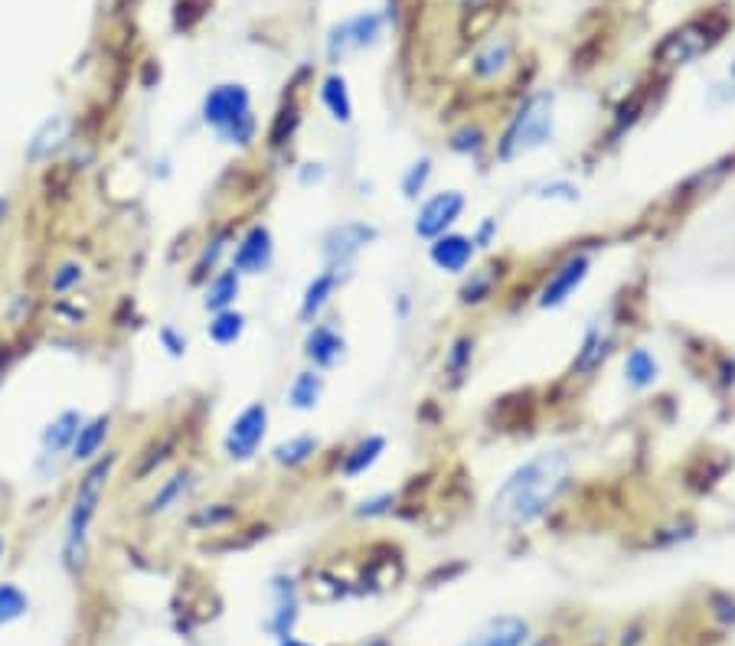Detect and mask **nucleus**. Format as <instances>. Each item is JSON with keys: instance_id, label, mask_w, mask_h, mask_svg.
<instances>
[{"instance_id": "obj_1", "label": "nucleus", "mask_w": 735, "mask_h": 646, "mask_svg": "<svg viewBox=\"0 0 735 646\" xmlns=\"http://www.w3.org/2000/svg\"><path fill=\"white\" fill-rule=\"evenodd\" d=\"M575 483V461L565 448H540L527 461L504 473L487 500V519L507 533H527L543 523L569 496Z\"/></svg>"}, {"instance_id": "obj_2", "label": "nucleus", "mask_w": 735, "mask_h": 646, "mask_svg": "<svg viewBox=\"0 0 735 646\" xmlns=\"http://www.w3.org/2000/svg\"><path fill=\"white\" fill-rule=\"evenodd\" d=\"M121 463V455L115 448H108L98 461L86 463L73 500H69V513H66V529H63V565L69 574H83L89 568V543H93V526L105 493L111 486V477Z\"/></svg>"}, {"instance_id": "obj_3", "label": "nucleus", "mask_w": 735, "mask_h": 646, "mask_svg": "<svg viewBox=\"0 0 735 646\" xmlns=\"http://www.w3.org/2000/svg\"><path fill=\"white\" fill-rule=\"evenodd\" d=\"M555 124H559L555 92H550V89L530 92L527 98H520V105L510 111L504 131L497 134V141L490 147V157L500 167H510V164L550 147L555 141Z\"/></svg>"}, {"instance_id": "obj_4", "label": "nucleus", "mask_w": 735, "mask_h": 646, "mask_svg": "<svg viewBox=\"0 0 735 646\" xmlns=\"http://www.w3.org/2000/svg\"><path fill=\"white\" fill-rule=\"evenodd\" d=\"M199 121L223 147L252 151L259 144V114L242 83H219L199 101Z\"/></svg>"}, {"instance_id": "obj_5", "label": "nucleus", "mask_w": 735, "mask_h": 646, "mask_svg": "<svg viewBox=\"0 0 735 646\" xmlns=\"http://www.w3.org/2000/svg\"><path fill=\"white\" fill-rule=\"evenodd\" d=\"M726 13H703V17H693L687 20L683 26L670 30L657 50H653V59L660 66H690L696 63L700 56H706L723 36H726Z\"/></svg>"}, {"instance_id": "obj_6", "label": "nucleus", "mask_w": 735, "mask_h": 646, "mask_svg": "<svg viewBox=\"0 0 735 646\" xmlns=\"http://www.w3.org/2000/svg\"><path fill=\"white\" fill-rule=\"evenodd\" d=\"M269 428H272V408L269 402H249L239 415H233V421L223 431L219 451L226 463L233 467H249L259 461L266 441H269Z\"/></svg>"}, {"instance_id": "obj_7", "label": "nucleus", "mask_w": 735, "mask_h": 646, "mask_svg": "<svg viewBox=\"0 0 735 646\" xmlns=\"http://www.w3.org/2000/svg\"><path fill=\"white\" fill-rule=\"evenodd\" d=\"M379 236H382L379 226H372L367 219H347V222L331 226V229L321 236V249H317L321 269L354 277L360 255L379 242Z\"/></svg>"}, {"instance_id": "obj_8", "label": "nucleus", "mask_w": 735, "mask_h": 646, "mask_svg": "<svg viewBox=\"0 0 735 646\" xmlns=\"http://www.w3.org/2000/svg\"><path fill=\"white\" fill-rule=\"evenodd\" d=\"M467 212V193L464 189H435V193H425L419 202H415V216H412V236L419 242H432L452 229H458V222Z\"/></svg>"}, {"instance_id": "obj_9", "label": "nucleus", "mask_w": 735, "mask_h": 646, "mask_svg": "<svg viewBox=\"0 0 735 646\" xmlns=\"http://www.w3.org/2000/svg\"><path fill=\"white\" fill-rule=\"evenodd\" d=\"M592 269H595V259H592L588 249L569 252L550 275L543 277V284L537 291V307L540 310H562L585 287V281L592 277Z\"/></svg>"}, {"instance_id": "obj_10", "label": "nucleus", "mask_w": 735, "mask_h": 646, "mask_svg": "<svg viewBox=\"0 0 735 646\" xmlns=\"http://www.w3.org/2000/svg\"><path fill=\"white\" fill-rule=\"evenodd\" d=\"M275 232H272L269 222L256 219V222H249V226L236 236L233 252H229V269L239 272L242 277H262L275 269Z\"/></svg>"}, {"instance_id": "obj_11", "label": "nucleus", "mask_w": 735, "mask_h": 646, "mask_svg": "<svg viewBox=\"0 0 735 646\" xmlns=\"http://www.w3.org/2000/svg\"><path fill=\"white\" fill-rule=\"evenodd\" d=\"M350 353V340L347 333L331 324V320H317L311 327H304V337H301V357L311 370L331 372L337 370Z\"/></svg>"}, {"instance_id": "obj_12", "label": "nucleus", "mask_w": 735, "mask_h": 646, "mask_svg": "<svg viewBox=\"0 0 735 646\" xmlns=\"http://www.w3.org/2000/svg\"><path fill=\"white\" fill-rule=\"evenodd\" d=\"M382 26H386V17L382 13H357L337 26H331L327 33V59L337 66L344 63L350 53H360L379 43L382 36Z\"/></svg>"}, {"instance_id": "obj_13", "label": "nucleus", "mask_w": 735, "mask_h": 646, "mask_svg": "<svg viewBox=\"0 0 735 646\" xmlns=\"http://www.w3.org/2000/svg\"><path fill=\"white\" fill-rule=\"evenodd\" d=\"M477 252H480V249L474 245L471 232H461V229H452V232L425 242V259H429V265H432L439 275L448 277L467 275V272L474 269V262H477Z\"/></svg>"}, {"instance_id": "obj_14", "label": "nucleus", "mask_w": 735, "mask_h": 646, "mask_svg": "<svg viewBox=\"0 0 735 646\" xmlns=\"http://www.w3.org/2000/svg\"><path fill=\"white\" fill-rule=\"evenodd\" d=\"M269 594H272V611L269 617L262 621L266 634H272L275 640L284 637H294V627H298V617H301V588H298V578L281 571L269 581Z\"/></svg>"}, {"instance_id": "obj_15", "label": "nucleus", "mask_w": 735, "mask_h": 646, "mask_svg": "<svg viewBox=\"0 0 735 646\" xmlns=\"http://www.w3.org/2000/svg\"><path fill=\"white\" fill-rule=\"evenodd\" d=\"M196 483H199V473H196V467H177L171 477H164L161 480V486L144 500V510H141V516L144 519H164V516H171L174 510H181L186 500H190V493L196 490Z\"/></svg>"}, {"instance_id": "obj_16", "label": "nucleus", "mask_w": 735, "mask_h": 646, "mask_svg": "<svg viewBox=\"0 0 735 646\" xmlns=\"http://www.w3.org/2000/svg\"><path fill=\"white\" fill-rule=\"evenodd\" d=\"M615 340L608 333V317L605 314H595L585 330H582V340L575 347V357H572V366L569 372L579 375V379H588L592 372H598V366H605L608 353H612Z\"/></svg>"}, {"instance_id": "obj_17", "label": "nucleus", "mask_w": 735, "mask_h": 646, "mask_svg": "<svg viewBox=\"0 0 735 646\" xmlns=\"http://www.w3.org/2000/svg\"><path fill=\"white\" fill-rule=\"evenodd\" d=\"M347 281H350L347 275H337V272L321 269L317 275L304 284V291H301V300H298V320H301L304 327L317 324V320L324 317V310L334 304V297L341 294V287H344Z\"/></svg>"}, {"instance_id": "obj_18", "label": "nucleus", "mask_w": 735, "mask_h": 646, "mask_svg": "<svg viewBox=\"0 0 735 646\" xmlns=\"http://www.w3.org/2000/svg\"><path fill=\"white\" fill-rule=\"evenodd\" d=\"M69 144V118L66 114H50L26 141L23 157L33 167H46L60 157V151Z\"/></svg>"}, {"instance_id": "obj_19", "label": "nucleus", "mask_w": 735, "mask_h": 646, "mask_svg": "<svg viewBox=\"0 0 735 646\" xmlns=\"http://www.w3.org/2000/svg\"><path fill=\"white\" fill-rule=\"evenodd\" d=\"M111 431H115V415L111 412H98V415H86L73 448H69V461L86 467V463L98 461L105 451H108V441H111Z\"/></svg>"}, {"instance_id": "obj_20", "label": "nucleus", "mask_w": 735, "mask_h": 646, "mask_svg": "<svg viewBox=\"0 0 735 646\" xmlns=\"http://www.w3.org/2000/svg\"><path fill=\"white\" fill-rule=\"evenodd\" d=\"M533 640V627L527 617L520 614H500L490 617L474 637H467L461 646H530Z\"/></svg>"}, {"instance_id": "obj_21", "label": "nucleus", "mask_w": 735, "mask_h": 646, "mask_svg": "<svg viewBox=\"0 0 735 646\" xmlns=\"http://www.w3.org/2000/svg\"><path fill=\"white\" fill-rule=\"evenodd\" d=\"M83 421H86V415H83L79 408H63L56 418H50V421L40 428V455L50 458V461H56V458H63V455L69 458V448H73V441H76Z\"/></svg>"}, {"instance_id": "obj_22", "label": "nucleus", "mask_w": 735, "mask_h": 646, "mask_svg": "<svg viewBox=\"0 0 735 646\" xmlns=\"http://www.w3.org/2000/svg\"><path fill=\"white\" fill-rule=\"evenodd\" d=\"M321 451H324V441L314 431H298V435H288V438L278 441L275 448L269 451V461L284 473H298V470L317 461Z\"/></svg>"}, {"instance_id": "obj_23", "label": "nucleus", "mask_w": 735, "mask_h": 646, "mask_svg": "<svg viewBox=\"0 0 735 646\" xmlns=\"http://www.w3.org/2000/svg\"><path fill=\"white\" fill-rule=\"evenodd\" d=\"M324 392H327V375L304 366V370H298L291 375V382L284 388V405L291 412H298V415H311V412L321 408Z\"/></svg>"}, {"instance_id": "obj_24", "label": "nucleus", "mask_w": 735, "mask_h": 646, "mask_svg": "<svg viewBox=\"0 0 735 646\" xmlns=\"http://www.w3.org/2000/svg\"><path fill=\"white\" fill-rule=\"evenodd\" d=\"M386 448H389V441H386L382 435H364V438H357V441L341 455L337 477H344V480H360V477H367L369 470L386 458Z\"/></svg>"}, {"instance_id": "obj_25", "label": "nucleus", "mask_w": 735, "mask_h": 646, "mask_svg": "<svg viewBox=\"0 0 735 646\" xmlns=\"http://www.w3.org/2000/svg\"><path fill=\"white\" fill-rule=\"evenodd\" d=\"M233 242H236V232L229 226L216 229L196 252V262L190 269V284H203L209 275H216L219 269L229 265V252H233Z\"/></svg>"}, {"instance_id": "obj_26", "label": "nucleus", "mask_w": 735, "mask_h": 646, "mask_svg": "<svg viewBox=\"0 0 735 646\" xmlns=\"http://www.w3.org/2000/svg\"><path fill=\"white\" fill-rule=\"evenodd\" d=\"M242 281L246 277L239 272H233L229 265L219 269L216 275H209L199 284V304L206 314H216V310H229V307H239V297H242Z\"/></svg>"}, {"instance_id": "obj_27", "label": "nucleus", "mask_w": 735, "mask_h": 646, "mask_svg": "<svg viewBox=\"0 0 735 646\" xmlns=\"http://www.w3.org/2000/svg\"><path fill=\"white\" fill-rule=\"evenodd\" d=\"M317 98H321V108L327 111V118H331L334 124H341V128L354 124L357 108H354L350 83H347V76H344V73H327V76L321 79Z\"/></svg>"}, {"instance_id": "obj_28", "label": "nucleus", "mask_w": 735, "mask_h": 646, "mask_svg": "<svg viewBox=\"0 0 735 646\" xmlns=\"http://www.w3.org/2000/svg\"><path fill=\"white\" fill-rule=\"evenodd\" d=\"M510 63H514V43H510L507 36H494V40H487V43L474 53V59H471V76H474L477 83H494V79H500V76L510 69Z\"/></svg>"}, {"instance_id": "obj_29", "label": "nucleus", "mask_w": 735, "mask_h": 646, "mask_svg": "<svg viewBox=\"0 0 735 646\" xmlns=\"http://www.w3.org/2000/svg\"><path fill=\"white\" fill-rule=\"evenodd\" d=\"M660 360H657V353L653 350H647V347H631V350H625V357H621V379H625V385L631 388V392H650L657 382H660Z\"/></svg>"}, {"instance_id": "obj_30", "label": "nucleus", "mask_w": 735, "mask_h": 646, "mask_svg": "<svg viewBox=\"0 0 735 646\" xmlns=\"http://www.w3.org/2000/svg\"><path fill=\"white\" fill-rule=\"evenodd\" d=\"M246 330H249V317H246L239 307L216 310V314H209V320H206V340H209L213 347H219V350H229V347L242 343Z\"/></svg>"}, {"instance_id": "obj_31", "label": "nucleus", "mask_w": 735, "mask_h": 646, "mask_svg": "<svg viewBox=\"0 0 735 646\" xmlns=\"http://www.w3.org/2000/svg\"><path fill=\"white\" fill-rule=\"evenodd\" d=\"M448 151L455 157H464V161H484V154H490L494 141H490V131L480 124V121H464L458 124L452 134H448Z\"/></svg>"}, {"instance_id": "obj_32", "label": "nucleus", "mask_w": 735, "mask_h": 646, "mask_svg": "<svg viewBox=\"0 0 735 646\" xmlns=\"http://www.w3.org/2000/svg\"><path fill=\"white\" fill-rule=\"evenodd\" d=\"M474 350H477V340L471 333H458L448 350H445V360H442V372L448 379L452 388H458L461 382L471 375V366H474Z\"/></svg>"}, {"instance_id": "obj_33", "label": "nucleus", "mask_w": 735, "mask_h": 646, "mask_svg": "<svg viewBox=\"0 0 735 646\" xmlns=\"http://www.w3.org/2000/svg\"><path fill=\"white\" fill-rule=\"evenodd\" d=\"M432 177H435V157L432 154H419L415 161H409V167L399 177V196L406 202H419L429 193Z\"/></svg>"}, {"instance_id": "obj_34", "label": "nucleus", "mask_w": 735, "mask_h": 646, "mask_svg": "<svg viewBox=\"0 0 735 646\" xmlns=\"http://www.w3.org/2000/svg\"><path fill=\"white\" fill-rule=\"evenodd\" d=\"M497 281L500 275L487 265V269H471L464 281H461L458 287V304L461 307H484V304H490L494 300V294H497Z\"/></svg>"}, {"instance_id": "obj_35", "label": "nucleus", "mask_w": 735, "mask_h": 646, "mask_svg": "<svg viewBox=\"0 0 735 646\" xmlns=\"http://www.w3.org/2000/svg\"><path fill=\"white\" fill-rule=\"evenodd\" d=\"M86 277H89V269H86L79 259H63L60 265H53V272L46 277V284H50V294H56V297H69V294H76V291L86 284Z\"/></svg>"}, {"instance_id": "obj_36", "label": "nucleus", "mask_w": 735, "mask_h": 646, "mask_svg": "<svg viewBox=\"0 0 735 646\" xmlns=\"http://www.w3.org/2000/svg\"><path fill=\"white\" fill-rule=\"evenodd\" d=\"M530 196L540 202H562V206H575L582 202V186L572 177H547L540 184L530 186Z\"/></svg>"}, {"instance_id": "obj_37", "label": "nucleus", "mask_w": 735, "mask_h": 646, "mask_svg": "<svg viewBox=\"0 0 735 646\" xmlns=\"http://www.w3.org/2000/svg\"><path fill=\"white\" fill-rule=\"evenodd\" d=\"M26 614H30V594L13 581H0V627H10Z\"/></svg>"}, {"instance_id": "obj_38", "label": "nucleus", "mask_w": 735, "mask_h": 646, "mask_svg": "<svg viewBox=\"0 0 735 646\" xmlns=\"http://www.w3.org/2000/svg\"><path fill=\"white\" fill-rule=\"evenodd\" d=\"M396 506H399V496H396L392 490H376V493L360 496V500L354 503V516L364 519V523H372V519H386V516H392Z\"/></svg>"}, {"instance_id": "obj_39", "label": "nucleus", "mask_w": 735, "mask_h": 646, "mask_svg": "<svg viewBox=\"0 0 735 646\" xmlns=\"http://www.w3.org/2000/svg\"><path fill=\"white\" fill-rule=\"evenodd\" d=\"M298 124H301V108H298L294 101L281 105V111H278L275 121H272V131H269V147H272V151L288 147L291 138H294V131H298Z\"/></svg>"}, {"instance_id": "obj_40", "label": "nucleus", "mask_w": 735, "mask_h": 646, "mask_svg": "<svg viewBox=\"0 0 735 646\" xmlns=\"http://www.w3.org/2000/svg\"><path fill=\"white\" fill-rule=\"evenodd\" d=\"M239 516V510L233 506V503H206V506H199L193 516H190V526H196V529H216V526H223V523H229V519H236Z\"/></svg>"}, {"instance_id": "obj_41", "label": "nucleus", "mask_w": 735, "mask_h": 646, "mask_svg": "<svg viewBox=\"0 0 735 646\" xmlns=\"http://www.w3.org/2000/svg\"><path fill=\"white\" fill-rule=\"evenodd\" d=\"M158 347L171 357V360H184L190 350V340L174 327V324H161L158 327Z\"/></svg>"}, {"instance_id": "obj_42", "label": "nucleus", "mask_w": 735, "mask_h": 646, "mask_svg": "<svg viewBox=\"0 0 735 646\" xmlns=\"http://www.w3.org/2000/svg\"><path fill=\"white\" fill-rule=\"evenodd\" d=\"M497 236H500V219H497V216H484V219L474 226V232H471V239H474L477 249H494V245H497Z\"/></svg>"}, {"instance_id": "obj_43", "label": "nucleus", "mask_w": 735, "mask_h": 646, "mask_svg": "<svg viewBox=\"0 0 735 646\" xmlns=\"http://www.w3.org/2000/svg\"><path fill=\"white\" fill-rule=\"evenodd\" d=\"M294 177L301 186H321L327 180V164L324 161H304L294 167Z\"/></svg>"}, {"instance_id": "obj_44", "label": "nucleus", "mask_w": 735, "mask_h": 646, "mask_svg": "<svg viewBox=\"0 0 735 646\" xmlns=\"http://www.w3.org/2000/svg\"><path fill=\"white\" fill-rule=\"evenodd\" d=\"M7 219H10V199H7V196H0V229L7 226Z\"/></svg>"}, {"instance_id": "obj_45", "label": "nucleus", "mask_w": 735, "mask_h": 646, "mask_svg": "<svg viewBox=\"0 0 735 646\" xmlns=\"http://www.w3.org/2000/svg\"><path fill=\"white\" fill-rule=\"evenodd\" d=\"M484 3H487V0H461V10H464V13H474V10H480Z\"/></svg>"}, {"instance_id": "obj_46", "label": "nucleus", "mask_w": 735, "mask_h": 646, "mask_svg": "<svg viewBox=\"0 0 735 646\" xmlns=\"http://www.w3.org/2000/svg\"><path fill=\"white\" fill-rule=\"evenodd\" d=\"M278 646H311V644H304V640H298V637H284V640H278Z\"/></svg>"}, {"instance_id": "obj_47", "label": "nucleus", "mask_w": 735, "mask_h": 646, "mask_svg": "<svg viewBox=\"0 0 735 646\" xmlns=\"http://www.w3.org/2000/svg\"><path fill=\"white\" fill-rule=\"evenodd\" d=\"M530 646H559V644L550 640V637H543V640H530Z\"/></svg>"}, {"instance_id": "obj_48", "label": "nucleus", "mask_w": 735, "mask_h": 646, "mask_svg": "<svg viewBox=\"0 0 735 646\" xmlns=\"http://www.w3.org/2000/svg\"><path fill=\"white\" fill-rule=\"evenodd\" d=\"M3 558H7V539L0 536V565H3Z\"/></svg>"}]
</instances>
